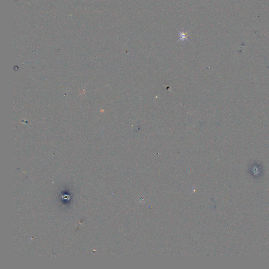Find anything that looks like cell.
<instances>
[{
    "label": "cell",
    "instance_id": "obj_1",
    "mask_svg": "<svg viewBox=\"0 0 269 269\" xmlns=\"http://www.w3.org/2000/svg\"><path fill=\"white\" fill-rule=\"evenodd\" d=\"M180 39L179 40H185V39H187L188 40V35H187V33H185L184 32H181L180 33Z\"/></svg>",
    "mask_w": 269,
    "mask_h": 269
}]
</instances>
